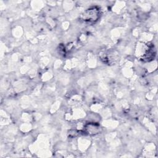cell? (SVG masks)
<instances>
[{
    "mask_svg": "<svg viewBox=\"0 0 158 158\" xmlns=\"http://www.w3.org/2000/svg\"><path fill=\"white\" fill-rule=\"evenodd\" d=\"M99 9L94 7L85 10L81 15V19L86 22L93 23L98 20L99 17Z\"/></svg>",
    "mask_w": 158,
    "mask_h": 158,
    "instance_id": "cell-1",
    "label": "cell"
}]
</instances>
